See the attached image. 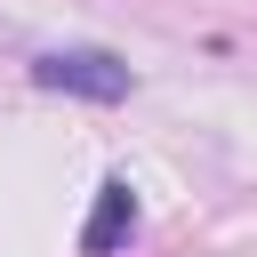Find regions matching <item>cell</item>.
Wrapping results in <instances>:
<instances>
[{
	"label": "cell",
	"instance_id": "1",
	"mask_svg": "<svg viewBox=\"0 0 257 257\" xmlns=\"http://www.w3.org/2000/svg\"><path fill=\"white\" fill-rule=\"evenodd\" d=\"M32 80L48 96H88V104H120L137 88V72L112 48H48V56H32Z\"/></svg>",
	"mask_w": 257,
	"mask_h": 257
},
{
	"label": "cell",
	"instance_id": "2",
	"mask_svg": "<svg viewBox=\"0 0 257 257\" xmlns=\"http://www.w3.org/2000/svg\"><path fill=\"white\" fill-rule=\"evenodd\" d=\"M128 233H137V193H128V177H104L88 201V225H80V257H112V249H128Z\"/></svg>",
	"mask_w": 257,
	"mask_h": 257
}]
</instances>
